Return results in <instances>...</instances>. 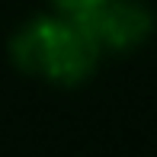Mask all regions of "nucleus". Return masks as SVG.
Instances as JSON below:
<instances>
[{
    "label": "nucleus",
    "instance_id": "f03ea898",
    "mask_svg": "<svg viewBox=\"0 0 157 157\" xmlns=\"http://www.w3.org/2000/svg\"><path fill=\"white\" fill-rule=\"evenodd\" d=\"M96 39V45L112 55H125L144 45L154 32V13L144 0H103L90 13L77 16Z\"/></svg>",
    "mask_w": 157,
    "mask_h": 157
},
{
    "label": "nucleus",
    "instance_id": "7ed1b4c3",
    "mask_svg": "<svg viewBox=\"0 0 157 157\" xmlns=\"http://www.w3.org/2000/svg\"><path fill=\"white\" fill-rule=\"evenodd\" d=\"M48 3H52L58 13H67V16H83V13H90L93 6H99L103 0H48Z\"/></svg>",
    "mask_w": 157,
    "mask_h": 157
},
{
    "label": "nucleus",
    "instance_id": "f257e3e1",
    "mask_svg": "<svg viewBox=\"0 0 157 157\" xmlns=\"http://www.w3.org/2000/svg\"><path fill=\"white\" fill-rule=\"evenodd\" d=\"M6 55L19 74L74 90L96 74L103 48L77 16L55 10L23 19L6 42Z\"/></svg>",
    "mask_w": 157,
    "mask_h": 157
}]
</instances>
